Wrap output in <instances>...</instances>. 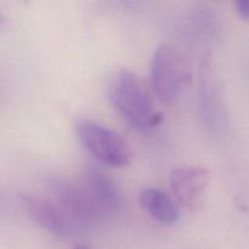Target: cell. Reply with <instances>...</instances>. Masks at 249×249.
Here are the masks:
<instances>
[{
  "mask_svg": "<svg viewBox=\"0 0 249 249\" xmlns=\"http://www.w3.org/2000/svg\"><path fill=\"white\" fill-rule=\"evenodd\" d=\"M108 97L119 114L136 130L147 133L162 122L163 114L156 107L147 85L128 68L117 71L111 78Z\"/></svg>",
  "mask_w": 249,
  "mask_h": 249,
  "instance_id": "cell-1",
  "label": "cell"
},
{
  "mask_svg": "<svg viewBox=\"0 0 249 249\" xmlns=\"http://www.w3.org/2000/svg\"><path fill=\"white\" fill-rule=\"evenodd\" d=\"M150 72L153 90L165 102L178 99L192 78L190 61L170 44H162L156 48L151 58Z\"/></svg>",
  "mask_w": 249,
  "mask_h": 249,
  "instance_id": "cell-2",
  "label": "cell"
},
{
  "mask_svg": "<svg viewBox=\"0 0 249 249\" xmlns=\"http://www.w3.org/2000/svg\"><path fill=\"white\" fill-rule=\"evenodd\" d=\"M74 130L83 147L99 162L111 167L130 163L133 152L123 136L108 125L91 118H78Z\"/></svg>",
  "mask_w": 249,
  "mask_h": 249,
  "instance_id": "cell-3",
  "label": "cell"
},
{
  "mask_svg": "<svg viewBox=\"0 0 249 249\" xmlns=\"http://www.w3.org/2000/svg\"><path fill=\"white\" fill-rule=\"evenodd\" d=\"M53 202L60 207L73 229H90L101 223L106 215L82 184L65 179H55L50 184Z\"/></svg>",
  "mask_w": 249,
  "mask_h": 249,
  "instance_id": "cell-4",
  "label": "cell"
},
{
  "mask_svg": "<svg viewBox=\"0 0 249 249\" xmlns=\"http://www.w3.org/2000/svg\"><path fill=\"white\" fill-rule=\"evenodd\" d=\"M211 181V173L201 165H181L172 169L169 184L178 204L195 208Z\"/></svg>",
  "mask_w": 249,
  "mask_h": 249,
  "instance_id": "cell-5",
  "label": "cell"
},
{
  "mask_svg": "<svg viewBox=\"0 0 249 249\" xmlns=\"http://www.w3.org/2000/svg\"><path fill=\"white\" fill-rule=\"evenodd\" d=\"M21 202L29 218L53 235L57 237H68L74 230L55 202L31 194L22 195Z\"/></svg>",
  "mask_w": 249,
  "mask_h": 249,
  "instance_id": "cell-6",
  "label": "cell"
},
{
  "mask_svg": "<svg viewBox=\"0 0 249 249\" xmlns=\"http://www.w3.org/2000/svg\"><path fill=\"white\" fill-rule=\"evenodd\" d=\"M79 181L105 215L119 212L122 207V195L114 180L108 174L96 168H87L80 175Z\"/></svg>",
  "mask_w": 249,
  "mask_h": 249,
  "instance_id": "cell-7",
  "label": "cell"
},
{
  "mask_svg": "<svg viewBox=\"0 0 249 249\" xmlns=\"http://www.w3.org/2000/svg\"><path fill=\"white\" fill-rule=\"evenodd\" d=\"M141 207L158 223L173 225L179 220V204L173 196L157 187H145L139 195Z\"/></svg>",
  "mask_w": 249,
  "mask_h": 249,
  "instance_id": "cell-8",
  "label": "cell"
},
{
  "mask_svg": "<svg viewBox=\"0 0 249 249\" xmlns=\"http://www.w3.org/2000/svg\"><path fill=\"white\" fill-rule=\"evenodd\" d=\"M236 10L242 18H249V0H240L236 2Z\"/></svg>",
  "mask_w": 249,
  "mask_h": 249,
  "instance_id": "cell-9",
  "label": "cell"
},
{
  "mask_svg": "<svg viewBox=\"0 0 249 249\" xmlns=\"http://www.w3.org/2000/svg\"><path fill=\"white\" fill-rule=\"evenodd\" d=\"M73 249H91V248L88 247V246H84V245H77Z\"/></svg>",
  "mask_w": 249,
  "mask_h": 249,
  "instance_id": "cell-10",
  "label": "cell"
}]
</instances>
